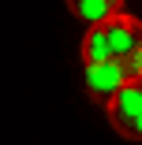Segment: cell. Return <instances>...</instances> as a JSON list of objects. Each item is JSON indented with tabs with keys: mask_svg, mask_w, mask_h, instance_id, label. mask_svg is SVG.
<instances>
[{
	"mask_svg": "<svg viewBox=\"0 0 142 145\" xmlns=\"http://www.w3.org/2000/svg\"><path fill=\"white\" fill-rule=\"evenodd\" d=\"M112 130L127 141H142V78H131L124 89L105 104Z\"/></svg>",
	"mask_w": 142,
	"mask_h": 145,
	"instance_id": "obj_2",
	"label": "cell"
},
{
	"mask_svg": "<svg viewBox=\"0 0 142 145\" xmlns=\"http://www.w3.org/2000/svg\"><path fill=\"white\" fill-rule=\"evenodd\" d=\"M142 45V22L127 11H116L82 34V63H108V60H127V56Z\"/></svg>",
	"mask_w": 142,
	"mask_h": 145,
	"instance_id": "obj_1",
	"label": "cell"
},
{
	"mask_svg": "<svg viewBox=\"0 0 142 145\" xmlns=\"http://www.w3.org/2000/svg\"><path fill=\"white\" fill-rule=\"evenodd\" d=\"M67 11H71L79 22L94 26V22L108 19V15L124 11V0H67Z\"/></svg>",
	"mask_w": 142,
	"mask_h": 145,
	"instance_id": "obj_4",
	"label": "cell"
},
{
	"mask_svg": "<svg viewBox=\"0 0 142 145\" xmlns=\"http://www.w3.org/2000/svg\"><path fill=\"white\" fill-rule=\"evenodd\" d=\"M127 82H131V78H127V71H124L120 60H108V63H82V86H86V93H90L97 104H108Z\"/></svg>",
	"mask_w": 142,
	"mask_h": 145,
	"instance_id": "obj_3",
	"label": "cell"
},
{
	"mask_svg": "<svg viewBox=\"0 0 142 145\" xmlns=\"http://www.w3.org/2000/svg\"><path fill=\"white\" fill-rule=\"evenodd\" d=\"M124 63V71H127V78H142V45L127 56V60H120Z\"/></svg>",
	"mask_w": 142,
	"mask_h": 145,
	"instance_id": "obj_5",
	"label": "cell"
}]
</instances>
